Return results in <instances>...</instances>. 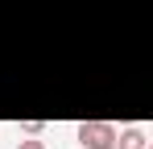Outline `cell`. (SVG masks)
<instances>
[{
  "label": "cell",
  "mask_w": 153,
  "mask_h": 149,
  "mask_svg": "<svg viewBox=\"0 0 153 149\" xmlns=\"http://www.w3.org/2000/svg\"><path fill=\"white\" fill-rule=\"evenodd\" d=\"M116 124H108V120H83L75 128V137H79V145L83 149H116Z\"/></svg>",
  "instance_id": "1"
},
{
  "label": "cell",
  "mask_w": 153,
  "mask_h": 149,
  "mask_svg": "<svg viewBox=\"0 0 153 149\" xmlns=\"http://www.w3.org/2000/svg\"><path fill=\"white\" fill-rule=\"evenodd\" d=\"M116 149H149L145 128H120L116 133Z\"/></svg>",
  "instance_id": "2"
},
{
  "label": "cell",
  "mask_w": 153,
  "mask_h": 149,
  "mask_svg": "<svg viewBox=\"0 0 153 149\" xmlns=\"http://www.w3.org/2000/svg\"><path fill=\"white\" fill-rule=\"evenodd\" d=\"M17 149H46L42 137H25V141H17Z\"/></svg>",
  "instance_id": "3"
},
{
  "label": "cell",
  "mask_w": 153,
  "mask_h": 149,
  "mask_svg": "<svg viewBox=\"0 0 153 149\" xmlns=\"http://www.w3.org/2000/svg\"><path fill=\"white\" fill-rule=\"evenodd\" d=\"M42 128H46V124H42V120H25V133H29V137H37Z\"/></svg>",
  "instance_id": "4"
}]
</instances>
